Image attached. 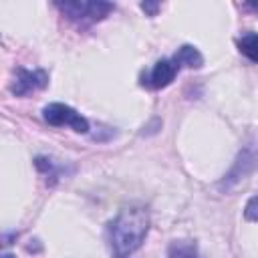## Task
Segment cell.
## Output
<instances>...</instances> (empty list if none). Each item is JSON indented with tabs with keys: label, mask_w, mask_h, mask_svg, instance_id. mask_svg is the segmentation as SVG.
<instances>
[{
	"label": "cell",
	"mask_w": 258,
	"mask_h": 258,
	"mask_svg": "<svg viewBox=\"0 0 258 258\" xmlns=\"http://www.w3.org/2000/svg\"><path fill=\"white\" fill-rule=\"evenodd\" d=\"M42 117L52 127L67 125V127H71L77 133H87L89 131V121L81 113H77L73 107H69L64 103H50V105H46L42 109Z\"/></svg>",
	"instance_id": "3"
},
{
	"label": "cell",
	"mask_w": 258,
	"mask_h": 258,
	"mask_svg": "<svg viewBox=\"0 0 258 258\" xmlns=\"http://www.w3.org/2000/svg\"><path fill=\"white\" fill-rule=\"evenodd\" d=\"M48 85V73L42 71V69H22L18 67L16 69V75H14V81H12V93L16 97H24L28 93H34L38 89H44Z\"/></svg>",
	"instance_id": "4"
},
{
	"label": "cell",
	"mask_w": 258,
	"mask_h": 258,
	"mask_svg": "<svg viewBox=\"0 0 258 258\" xmlns=\"http://www.w3.org/2000/svg\"><path fill=\"white\" fill-rule=\"evenodd\" d=\"M141 8H143V10H147V12H149V14L153 16V14L157 12V8H159V4H147V2H143V4H141Z\"/></svg>",
	"instance_id": "10"
},
{
	"label": "cell",
	"mask_w": 258,
	"mask_h": 258,
	"mask_svg": "<svg viewBox=\"0 0 258 258\" xmlns=\"http://www.w3.org/2000/svg\"><path fill=\"white\" fill-rule=\"evenodd\" d=\"M244 218L250 220V222H258V196H252V198L246 202Z\"/></svg>",
	"instance_id": "9"
},
{
	"label": "cell",
	"mask_w": 258,
	"mask_h": 258,
	"mask_svg": "<svg viewBox=\"0 0 258 258\" xmlns=\"http://www.w3.org/2000/svg\"><path fill=\"white\" fill-rule=\"evenodd\" d=\"M177 73H179V64L173 60V56L161 58L151 67V71L147 75L141 77V85L147 89H163L175 79Z\"/></svg>",
	"instance_id": "5"
},
{
	"label": "cell",
	"mask_w": 258,
	"mask_h": 258,
	"mask_svg": "<svg viewBox=\"0 0 258 258\" xmlns=\"http://www.w3.org/2000/svg\"><path fill=\"white\" fill-rule=\"evenodd\" d=\"M173 60L179 64V69H181V67H187V69H200V67L204 64V56H202V52H200L196 46H191V44H183V46H179V48L175 50V54H173Z\"/></svg>",
	"instance_id": "6"
},
{
	"label": "cell",
	"mask_w": 258,
	"mask_h": 258,
	"mask_svg": "<svg viewBox=\"0 0 258 258\" xmlns=\"http://www.w3.org/2000/svg\"><path fill=\"white\" fill-rule=\"evenodd\" d=\"M69 20L73 22H97V20H103L111 10H113V4L111 2H56L54 4Z\"/></svg>",
	"instance_id": "2"
},
{
	"label": "cell",
	"mask_w": 258,
	"mask_h": 258,
	"mask_svg": "<svg viewBox=\"0 0 258 258\" xmlns=\"http://www.w3.org/2000/svg\"><path fill=\"white\" fill-rule=\"evenodd\" d=\"M236 44H238V50H240L248 60H252V62L258 64V32H252V30L244 32V34L236 40Z\"/></svg>",
	"instance_id": "7"
},
{
	"label": "cell",
	"mask_w": 258,
	"mask_h": 258,
	"mask_svg": "<svg viewBox=\"0 0 258 258\" xmlns=\"http://www.w3.org/2000/svg\"><path fill=\"white\" fill-rule=\"evenodd\" d=\"M2 258H14V256H12L10 252H4V254H2Z\"/></svg>",
	"instance_id": "11"
},
{
	"label": "cell",
	"mask_w": 258,
	"mask_h": 258,
	"mask_svg": "<svg viewBox=\"0 0 258 258\" xmlns=\"http://www.w3.org/2000/svg\"><path fill=\"white\" fill-rule=\"evenodd\" d=\"M169 258H198V248L189 240H175L169 244Z\"/></svg>",
	"instance_id": "8"
},
{
	"label": "cell",
	"mask_w": 258,
	"mask_h": 258,
	"mask_svg": "<svg viewBox=\"0 0 258 258\" xmlns=\"http://www.w3.org/2000/svg\"><path fill=\"white\" fill-rule=\"evenodd\" d=\"M149 230V214L145 208H123L107 226V240L115 258L131 256L145 240Z\"/></svg>",
	"instance_id": "1"
}]
</instances>
